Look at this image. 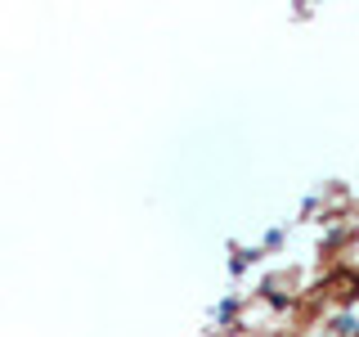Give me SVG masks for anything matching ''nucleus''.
<instances>
[{
    "instance_id": "1",
    "label": "nucleus",
    "mask_w": 359,
    "mask_h": 337,
    "mask_svg": "<svg viewBox=\"0 0 359 337\" xmlns=\"http://www.w3.org/2000/svg\"><path fill=\"white\" fill-rule=\"evenodd\" d=\"M233 310H238L233 301H220V310H216V324H229V319H233Z\"/></svg>"
}]
</instances>
